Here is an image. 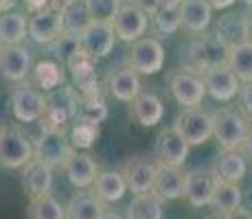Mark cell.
<instances>
[{"mask_svg":"<svg viewBox=\"0 0 252 219\" xmlns=\"http://www.w3.org/2000/svg\"><path fill=\"white\" fill-rule=\"evenodd\" d=\"M81 96L72 86L62 84L51 92H44V112L40 116L42 131H66L70 121L77 119Z\"/></svg>","mask_w":252,"mask_h":219,"instance_id":"6da1fadb","label":"cell"},{"mask_svg":"<svg viewBox=\"0 0 252 219\" xmlns=\"http://www.w3.org/2000/svg\"><path fill=\"white\" fill-rule=\"evenodd\" d=\"M224 57L226 46L213 33L206 31L202 35H195L182 48V68L195 72V75H202L208 68L224 64Z\"/></svg>","mask_w":252,"mask_h":219,"instance_id":"7a4b0ae2","label":"cell"},{"mask_svg":"<svg viewBox=\"0 0 252 219\" xmlns=\"http://www.w3.org/2000/svg\"><path fill=\"white\" fill-rule=\"evenodd\" d=\"M213 121V136L220 143L221 152H239L244 136L248 131V121L235 108H217L211 112Z\"/></svg>","mask_w":252,"mask_h":219,"instance_id":"3957f363","label":"cell"},{"mask_svg":"<svg viewBox=\"0 0 252 219\" xmlns=\"http://www.w3.org/2000/svg\"><path fill=\"white\" fill-rule=\"evenodd\" d=\"M171 129L189 145V147H197L204 145L206 140L213 138V121L211 112L204 108H182L173 119Z\"/></svg>","mask_w":252,"mask_h":219,"instance_id":"277c9868","label":"cell"},{"mask_svg":"<svg viewBox=\"0 0 252 219\" xmlns=\"http://www.w3.org/2000/svg\"><path fill=\"white\" fill-rule=\"evenodd\" d=\"M62 2L51 0L44 9L27 18V35L37 44H53L62 35Z\"/></svg>","mask_w":252,"mask_h":219,"instance_id":"5b68a950","label":"cell"},{"mask_svg":"<svg viewBox=\"0 0 252 219\" xmlns=\"http://www.w3.org/2000/svg\"><path fill=\"white\" fill-rule=\"evenodd\" d=\"M33 158V145L22 129L0 127V167L22 169Z\"/></svg>","mask_w":252,"mask_h":219,"instance_id":"8992f818","label":"cell"},{"mask_svg":"<svg viewBox=\"0 0 252 219\" xmlns=\"http://www.w3.org/2000/svg\"><path fill=\"white\" fill-rule=\"evenodd\" d=\"M169 92H171L173 101L182 108H200L206 96L202 77L191 70H184V68H178L169 75Z\"/></svg>","mask_w":252,"mask_h":219,"instance_id":"52a82bcc","label":"cell"},{"mask_svg":"<svg viewBox=\"0 0 252 219\" xmlns=\"http://www.w3.org/2000/svg\"><path fill=\"white\" fill-rule=\"evenodd\" d=\"M164 66V46L160 40L147 35L140 37L129 48V68L138 75H158Z\"/></svg>","mask_w":252,"mask_h":219,"instance_id":"ba28073f","label":"cell"},{"mask_svg":"<svg viewBox=\"0 0 252 219\" xmlns=\"http://www.w3.org/2000/svg\"><path fill=\"white\" fill-rule=\"evenodd\" d=\"M9 101H11L13 119L20 123H35L44 112V92H40L29 81H22L13 88Z\"/></svg>","mask_w":252,"mask_h":219,"instance_id":"9c48e42d","label":"cell"},{"mask_svg":"<svg viewBox=\"0 0 252 219\" xmlns=\"http://www.w3.org/2000/svg\"><path fill=\"white\" fill-rule=\"evenodd\" d=\"M110 27H112V33L116 40L134 44L140 37H145V33L149 29V18H147V13H143L134 4L123 2Z\"/></svg>","mask_w":252,"mask_h":219,"instance_id":"30bf717a","label":"cell"},{"mask_svg":"<svg viewBox=\"0 0 252 219\" xmlns=\"http://www.w3.org/2000/svg\"><path fill=\"white\" fill-rule=\"evenodd\" d=\"M72 152L70 140L66 138V131H42L40 138L33 145V158L42 164L55 169L66 162Z\"/></svg>","mask_w":252,"mask_h":219,"instance_id":"8fae6325","label":"cell"},{"mask_svg":"<svg viewBox=\"0 0 252 219\" xmlns=\"http://www.w3.org/2000/svg\"><path fill=\"white\" fill-rule=\"evenodd\" d=\"M215 175L206 167H195L189 173H184V187H182V197L189 206L193 208H204L211 202V195L215 191Z\"/></svg>","mask_w":252,"mask_h":219,"instance_id":"7c38bea8","label":"cell"},{"mask_svg":"<svg viewBox=\"0 0 252 219\" xmlns=\"http://www.w3.org/2000/svg\"><path fill=\"white\" fill-rule=\"evenodd\" d=\"M154 158H156L154 160L156 164L180 169L189 158V145L171 127H164L158 131L156 140H154Z\"/></svg>","mask_w":252,"mask_h":219,"instance_id":"4fadbf2b","label":"cell"},{"mask_svg":"<svg viewBox=\"0 0 252 219\" xmlns=\"http://www.w3.org/2000/svg\"><path fill=\"white\" fill-rule=\"evenodd\" d=\"M202 84H204V90L208 96H213L215 101H221V103H228L237 96L241 84L237 81V77L226 68V64H217L208 70L202 72Z\"/></svg>","mask_w":252,"mask_h":219,"instance_id":"5bb4252c","label":"cell"},{"mask_svg":"<svg viewBox=\"0 0 252 219\" xmlns=\"http://www.w3.org/2000/svg\"><path fill=\"white\" fill-rule=\"evenodd\" d=\"M119 171L123 175L125 184H127V191H132L134 195L152 193L154 175H156V162L154 160L145 158V156H134Z\"/></svg>","mask_w":252,"mask_h":219,"instance_id":"9a60e30c","label":"cell"},{"mask_svg":"<svg viewBox=\"0 0 252 219\" xmlns=\"http://www.w3.org/2000/svg\"><path fill=\"white\" fill-rule=\"evenodd\" d=\"M31 51L22 44L16 46H0V75L7 81L22 84L31 75Z\"/></svg>","mask_w":252,"mask_h":219,"instance_id":"2e32d148","label":"cell"},{"mask_svg":"<svg viewBox=\"0 0 252 219\" xmlns=\"http://www.w3.org/2000/svg\"><path fill=\"white\" fill-rule=\"evenodd\" d=\"M77 40H79V46H81V51L86 53V57L96 62L112 53L116 37H114L110 24H90Z\"/></svg>","mask_w":252,"mask_h":219,"instance_id":"e0dca14e","label":"cell"},{"mask_svg":"<svg viewBox=\"0 0 252 219\" xmlns=\"http://www.w3.org/2000/svg\"><path fill=\"white\" fill-rule=\"evenodd\" d=\"M62 169H64L68 182L72 184V187L81 188V191H86L88 187H92L96 173H99L96 160L92 158L90 154L79 152V149H72L70 156L66 158V162L62 164Z\"/></svg>","mask_w":252,"mask_h":219,"instance_id":"ac0fdd59","label":"cell"},{"mask_svg":"<svg viewBox=\"0 0 252 219\" xmlns=\"http://www.w3.org/2000/svg\"><path fill=\"white\" fill-rule=\"evenodd\" d=\"M178 16H180V29L191 35H202L213 22V9L208 7L206 0H182Z\"/></svg>","mask_w":252,"mask_h":219,"instance_id":"d6986e66","label":"cell"},{"mask_svg":"<svg viewBox=\"0 0 252 219\" xmlns=\"http://www.w3.org/2000/svg\"><path fill=\"white\" fill-rule=\"evenodd\" d=\"M184 187V173L178 167H167V164H156V175L152 184V195L158 202H173L182 197Z\"/></svg>","mask_w":252,"mask_h":219,"instance_id":"ffe728a7","label":"cell"},{"mask_svg":"<svg viewBox=\"0 0 252 219\" xmlns=\"http://www.w3.org/2000/svg\"><path fill=\"white\" fill-rule=\"evenodd\" d=\"M22 188L29 199H37L42 195H51L53 188V169L42 164L40 160L31 158L22 167Z\"/></svg>","mask_w":252,"mask_h":219,"instance_id":"44dd1931","label":"cell"},{"mask_svg":"<svg viewBox=\"0 0 252 219\" xmlns=\"http://www.w3.org/2000/svg\"><path fill=\"white\" fill-rule=\"evenodd\" d=\"M140 75L136 70H132L129 66L116 68L108 75V92L114 99L123 101V103H132L134 99L140 94Z\"/></svg>","mask_w":252,"mask_h":219,"instance_id":"7402d4cb","label":"cell"},{"mask_svg":"<svg viewBox=\"0 0 252 219\" xmlns=\"http://www.w3.org/2000/svg\"><path fill=\"white\" fill-rule=\"evenodd\" d=\"M129 105H132L129 114L140 127H156L164 116V105L160 96L154 92H140Z\"/></svg>","mask_w":252,"mask_h":219,"instance_id":"603a6c76","label":"cell"},{"mask_svg":"<svg viewBox=\"0 0 252 219\" xmlns=\"http://www.w3.org/2000/svg\"><path fill=\"white\" fill-rule=\"evenodd\" d=\"M213 175L217 182H226V184H239L246 178L248 164L246 158L239 152H220L211 167Z\"/></svg>","mask_w":252,"mask_h":219,"instance_id":"cb8c5ba5","label":"cell"},{"mask_svg":"<svg viewBox=\"0 0 252 219\" xmlns=\"http://www.w3.org/2000/svg\"><path fill=\"white\" fill-rule=\"evenodd\" d=\"M72 77V88L79 92V96H92L99 94V77H96V66L90 57L81 55L68 66Z\"/></svg>","mask_w":252,"mask_h":219,"instance_id":"d4e9b609","label":"cell"},{"mask_svg":"<svg viewBox=\"0 0 252 219\" xmlns=\"http://www.w3.org/2000/svg\"><path fill=\"white\" fill-rule=\"evenodd\" d=\"M226 68L237 77L239 84H250L252 81V44L239 42L226 48L224 57Z\"/></svg>","mask_w":252,"mask_h":219,"instance_id":"484cf974","label":"cell"},{"mask_svg":"<svg viewBox=\"0 0 252 219\" xmlns=\"http://www.w3.org/2000/svg\"><path fill=\"white\" fill-rule=\"evenodd\" d=\"M92 193L96 195V199H101L103 204H112L123 199V195L127 193V184H125L121 171H99L92 182Z\"/></svg>","mask_w":252,"mask_h":219,"instance_id":"4316f807","label":"cell"},{"mask_svg":"<svg viewBox=\"0 0 252 219\" xmlns=\"http://www.w3.org/2000/svg\"><path fill=\"white\" fill-rule=\"evenodd\" d=\"M105 206L101 199H96V195L92 191H79L75 193L68 204L64 206V215L66 219H99L103 215Z\"/></svg>","mask_w":252,"mask_h":219,"instance_id":"83f0119b","label":"cell"},{"mask_svg":"<svg viewBox=\"0 0 252 219\" xmlns=\"http://www.w3.org/2000/svg\"><path fill=\"white\" fill-rule=\"evenodd\" d=\"M90 24L92 22L84 0H64L62 2V31L66 35L79 37Z\"/></svg>","mask_w":252,"mask_h":219,"instance_id":"f1b7e54d","label":"cell"},{"mask_svg":"<svg viewBox=\"0 0 252 219\" xmlns=\"http://www.w3.org/2000/svg\"><path fill=\"white\" fill-rule=\"evenodd\" d=\"M31 72H33V86H35L40 92H51L66 81L64 66L53 62V60L37 62V64L31 68Z\"/></svg>","mask_w":252,"mask_h":219,"instance_id":"f546056e","label":"cell"},{"mask_svg":"<svg viewBox=\"0 0 252 219\" xmlns=\"http://www.w3.org/2000/svg\"><path fill=\"white\" fill-rule=\"evenodd\" d=\"M244 202V193H241L239 184H226V182H217L215 184V191L211 195V202L208 206H213V211L217 215H228V213L237 211Z\"/></svg>","mask_w":252,"mask_h":219,"instance_id":"4dcf8cb0","label":"cell"},{"mask_svg":"<svg viewBox=\"0 0 252 219\" xmlns=\"http://www.w3.org/2000/svg\"><path fill=\"white\" fill-rule=\"evenodd\" d=\"M27 37V16L22 11L0 13V46H16Z\"/></svg>","mask_w":252,"mask_h":219,"instance_id":"1f68e13d","label":"cell"},{"mask_svg":"<svg viewBox=\"0 0 252 219\" xmlns=\"http://www.w3.org/2000/svg\"><path fill=\"white\" fill-rule=\"evenodd\" d=\"M213 35L224 44L226 48L232 46V44L246 42V37H244V11H239V13H237V11L224 13V16L217 20Z\"/></svg>","mask_w":252,"mask_h":219,"instance_id":"d6a6232c","label":"cell"},{"mask_svg":"<svg viewBox=\"0 0 252 219\" xmlns=\"http://www.w3.org/2000/svg\"><path fill=\"white\" fill-rule=\"evenodd\" d=\"M127 219H162V202H158L152 193L134 195L127 204Z\"/></svg>","mask_w":252,"mask_h":219,"instance_id":"836d02e7","label":"cell"},{"mask_svg":"<svg viewBox=\"0 0 252 219\" xmlns=\"http://www.w3.org/2000/svg\"><path fill=\"white\" fill-rule=\"evenodd\" d=\"M149 27H152V37H167L180 31V16L178 9H158L154 16H149Z\"/></svg>","mask_w":252,"mask_h":219,"instance_id":"e575fe53","label":"cell"},{"mask_svg":"<svg viewBox=\"0 0 252 219\" xmlns=\"http://www.w3.org/2000/svg\"><path fill=\"white\" fill-rule=\"evenodd\" d=\"M108 116V105L103 101V94H92V96H81L79 112H77V121H84V123L99 125L105 121Z\"/></svg>","mask_w":252,"mask_h":219,"instance_id":"d590c367","label":"cell"},{"mask_svg":"<svg viewBox=\"0 0 252 219\" xmlns=\"http://www.w3.org/2000/svg\"><path fill=\"white\" fill-rule=\"evenodd\" d=\"M29 219H66L64 204L55 195H42L31 199L29 204Z\"/></svg>","mask_w":252,"mask_h":219,"instance_id":"8d00e7d4","label":"cell"},{"mask_svg":"<svg viewBox=\"0 0 252 219\" xmlns=\"http://www.w3.org/2000/svg\"><path fill=\"white\" fill-rule=\"evenodd\" d=\"M92 24H112L123 0H84Z\"/></svg>","mask_w":252,"mask_h":219,"instance_id":"74e56055","label":"cell"},{"mask_svg":"<svg viewBox=\"0 0 252 219\" xmlns=\"http://www.w3.org/2000/svg\"><path fill=\"white\" fill-rule=\"evenodd\" d=\"M48 46L53 48V53H55L57 60L62 62V66H66V68H68L75 60H79L81 55H86L79 46V40L72 35H66V33H62V35L53 44H48Z\"/></svg>","mask_w":252,"mask_h":219,"instance_id":"f35d334b","label":"cell"},{"mask_svg":"<svg viewBox=\"0 0 252 219\" xmlns=\"http://www.w3.org/2000/svg\"><path fill=\"white\" fill-rule=\"evenodd\" d=\"M96 136H99V125H92V123H84V121H77L70 129V145L72 149H88L94 145Z\"/></svg>","mask_w":252,"mask_h":219,"instance_id":"ab89813d","label":"cell"},{"mask_svg":"<svg viewBox=\"0 0 252 219\" xmlns=\"http://www.w3.org/2000/svg\"><path fill=\"white\" fill-rule=\"evenodd\" d=\"M237 96H239L241 114H246V116H250V119H252V81H250V84H241Z\"/></svg>","mask_w":252,"mask_h":219,"instance_id":"60d3db41","label":"cell"},{"mask_svg":"<svg viewBox=\"0 0 252 219\" xmlns=\"http://www.w3.org/2000/svg\"><path fill=\"white\" fill-rule=\"evenodd\" d=\"M123 2L134 4V7L140 9L143 13H147V18L158 11V0H123Z\"/></svg>","mask_w":252,"mask_h":219,"instance_id":"b9f144b4","label":"cell"},{"mask_svg":"<svg viewBox=\"0 0 252 219\" xmlns=\"http://www.w3.org/2000/svg\"><path fill=\"white\" fill-rule=\"evenodd\" d=\"M239 154L244 156H248V158H252V123H248V131H246V136H244V143H241V147H239Z\"/></svg>","mask_w":252,"mask_h":219,"instance_id":"7bdbcfd3","label":"cell"},{"mask_svg":"<svg viewBox=\"0 0 252 219\" xmlns=\"http://www.w3.org/2000/svg\"><path fill=\"white\" fill-rule=\"evenodd\" d=\"M244 37L252 44V7L244 11Z\"/></svg>","mask_w":252,"mask_h":219,"instance_id":"ee69618b","label":"cell"},{"mask_svg":"<svg viewBox=\"0 0 252 219\" xmlns=\"http://www.w3.org/2000/svg\"><path fill=\"white\" fill-rule=\"evenodd\" d=\"M22 2L29 13H35V11H40V9H44L51 0H22Z\"/></svg>","mask_w":252,"mask_h":219,"instance_id":"f6af8a7d","label":"cell"},{"mask_svg":"<svg viewBox=\"0 0 252 219\" xmlns=\"http://www.w3.org/2000/svg\"><path fill=\"white\" fill-rule=\"evenodd\" d=\"M224 219H252V211H248V208L239 206L237 211L228 213V215H224Z\"/></svg>","mask_w":252,"mask_h":219,"instance_id":"bcb514c9","label":"cell"},{"mask_svg":"<svg viewBox=\"0 0 252 219\" xmlns=\"http://www.w3.org/2000/svg\"><path fill=\"white\" fill-rule=\"evenodd\" d=\"M208 7L211 9H217V11H224V9H230L237 0H206Z\"/></svg>","mask_w":252,"mask_h":219,"instance_id":"7dc6e473","label":"cell"},{"mask_svg":"<svg viewBox=\"0 0 252 219\" xmlns=\"http://www.w3.org/2000/svg\"><path fill=\"white\" fill-rule=\"evenodd\" d=\"M182 0H158V9H178Z\"/></svg>","mask_w":252,"mask_h":219,"instance_id":"c3c4849f","label":"cell"},{"mask_svg":"<svg viewBox=\"0 0 252 219\" xmlns=\"http://www.w3.org/2000/svg\"><path fill=\"white\" fill-rule=\"evenodd\" d=\"M16 2H18V0H0V13L11 11V9L16 7Z\"/></svg>","mask_w":252,"mask_h":219,"instance_id":"681fc988","label":"cell"},{"mask_svg":"<svg viewBox=\"0 0 252 219\" xmlns=\"http://www.w3.org/2000/svg\"><path fill=\"white\" fill-rule=\"evenodd\" d=\"M99 219H123V217H121L119 213H114V211H108V208H105V211H103V215H101Z\"/></svg>","mask_w":252,"mask_h":219,"instance_id":"f907efd6","label":"cell"},{"mask_svg":"<svg viewBox=\"0 0 252 219\" xmlns=\"http://www.w3.org/2000/svg\"><path fill=\"white\" fill-rule=\"evenodd\" d=\"M241 2H244V4H246V7H248V9L252 7V0H241Z\"/></svg>","mask_w":252,"mask_h":219,"instance_id":"816d5d0a","label":"cell"}]
</instances>
